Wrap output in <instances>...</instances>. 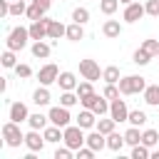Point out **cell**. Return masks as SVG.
Returning <instances> with one entry per match:
<instances>
[{
  "mask_svg": "<svg viewBox=\"0 0 159 159\" xmlns=\"http://www.w3.org/2000/svg\"><path fill=\"white\" fill-rule=\"evenodd\" d=\"M2 139H5L7 147H20V144H25V134L20 132V124L12 122V119L2 124Z\"/></svg>",
  "mask_w": 159,
  "mask_h": 159,
  "instance_id": "cell-1",
  "label": "cell"
},
{
  "mask_svg": "<svg viewBox=\"0 0 159 159\" xmlns=\"http://www.w3.org/2000/svg\"><path fill=\"white\" fill-rule=\"evenodd\" d=\"M65 144L70 147V149H80V147H84L87 144V137H84V129L80 127V124H70V127H65Z\"/></svg>",
  "mask_w": 159,
  "mask_h": 159,
  "instance_id": "cell-2",
  "label": "cell"
},
{
  "mask_svg": "<svg viewBox=\"0 0 159 159\" xmlns=\"http://www.w3.org/2000/svg\"><path fill=\"white\" fill-rule=\"evenodd\" d=\"M27 40H30V30L27 27H12L10 30V35H7V50H22L25 45H27Z\"/></svg>",
  "mask_w": 159,
  "mask_h": 159,
  "instance_id": "cell-3",
  "label": "cell"
},
{
  "mask_svg": "<svg viewBox=\"0 0 159 159\" xmlns=\"http://www.w3.org/2000/svg\"><path fill=\"white\" fill-rule=\"evenodd\" d=\"M80 102H82V107L92 109L97 117H102V114L109 112V102H107L104 94H89V97H84V99H80Z\"/></svg>",
  "mask_w": 159,
  "mask_h": 159,
  "instance_id": "cell-4",
  "label": "cell"
},
{
  "mask_svg": "<svg viewBox=\"0 0 159 159\" xmlns=\"http://www.w3.org/2000/svg\"><path fill=\"white\" fill-rule=\"evenodd\" d=\"M67 109H70V107H62V104H60V107H50V112H47L50 124H57V127H62V129L70 127V119H72V117H70Z\"/></svg>",
  "mask_w": 159,
  "mask_h": 159,
  "instance_id": "cell-5",
  "label": "cell"
},
{
  "mask_svg": "<svg viewBox=\"0 0 159 159\" xmlns=\"http://www.w3.org/2000/svg\"><path fill=\"white\" fill-rule=\"evenodd\" d=\"M80 75L84 80H89V82H97L102 77V70H99V65L94 60H80Z\"/></svg>",
  "mask_w": 159,
  "mask_h": 159,
  "instance_id": "cell-6",
  "label": "cell"
},
{
  "mask_svg": "<svg viewBox=\"0 0 159 159\" xmlns=\"http://www.w3.org/2000/svg\"><path fill=\"white\" fill-rule=\"evenodd\" d=\"M109 117L119 124V122H127V117H129V109H127V104H124V99H112L109 102Z\"/></svg>",
  "mask_w": 159,
  "mask_h": 159,
  "instance_id": "cell-7",
  "label": "cell"
},
{
  "mask_svg": "<svg viewBox=\"0 0 159 159\" xmlns=\"http://www.w3.org/2000/svg\"><path fill=\"white\" fill-rule=\"evenodd\" d=\"M57 77H60V70H57V65H45V67H40V72H37V80H40V84H45V87H50L52 82H57Z\"/></svg>",
  "mask_w": 159,
  "mask_h": 159,
  "instance_id": "cell-8",
  "label": "cell"
},
{
  "mask_svg": "<svg viewBox=\"0 0 159 159\" xmlns=\"http://www.w3.org/2000/svg\"><path fill=\"white\" fill-rule=\"evenodd\" d=\"M45 134H40V129H30L27 134H25V147L30 149V152H42V147H45Z\"/></svg>",
  "mask_w": 159,
  "mask_h": 159,
  "instance_id": "cell-9",
  "label": "cell"
},
{
  "mask_svg": "<svg viewBox=\"0 0 159 159\" xmlns=\"http://www.w3.org/2000/svg\"><path fill=\"white\" fill-rule=\"evenodd\" d=\"M27 30H30V40H45L47 37V17L32 20Z\"/></svg>",
  "mask_w": 159,
  "mask_h": 159,
  "instance_id": "cell-10",
  "label": "cell"
},
{
  "mask_svg": "<svg viewBox=\"0 0 159 159\" xmlns=\"http://www.w3.org/2000/svg\"><path fill=\"white\" fill-rule=\"evenodd\" d=\"M144 15H147V10H144L142 2H129V5L124 7V20H127V22H137V20H142Z\"/></svg>",
  "mask_w": 159,
  "mask_h": 159,
  "instance_id": "cell-11",
  "label": "cell"
},
{
  "mask_svg": "<svg viewBox=\"0 0 159 159\" xmlns=\"http://www.w3.org/2000/svg\"><path fill=\"white\" fill-rule=\"evenodd\" d=\"M10 119H12V122H17V124L27 122V119H30L27 107H25L22 102H12V104H10Z\"/></svg>",
  "mask_w": 159,
  "mask_h": 159,
  "instance_id": "cell-12",
  "label": "cell"
},
{
  "mask_svg": "<svg viewBox=\"0 0 159 159\" xmlns=\"http://www.w3.org/2000/svg\"><path fill=\"white\" fill-rule=\"evenodd\" d=\"M67 35V27L60 22V20H47V37L52 40V42H57L60 37H65Z\"/></svg>",
  "mask_w": 159,
  "mask_h": 159,
  "instance_id": "cell-13",
  "label": "cell"
},
{
  "mask_svg": "<svg viewBox=\"0 0 159 159\" xmlns=\"http://www.w3.org/2000/svg\"><path fill=\"white\" fill-rule=\"evenodd\" d=\"M87 147H92L94 152H102V149L107 147V134H102L99 129L89 132V134H87Z\"/></svg>",
  "mask_w": 159,
  "mask_h": 159,
  "instance_id": "cell-14",
  "label": "cell"
},
{
  "mask_svg": "<svg viewBox=\"0 0 159 159\" xmlns=\"http://www.w3.org/2000/svg\"><path fill=\"white\" fill-rule=\"evenodd\" d=\"M94 117H97V114H94L92 109L84 107V109L77 114V124H80L82 129H92V127H97V119H94Z\"/></svg>",
  "mask_w": 159,
  "mask_h": 159,
  "instance_id": "cell-15",
  "label": "cell"
},
{
  "mask_svg": "<svg viewBox=\"0 0 159 159\" xmlns=\"http://www.w3.org/2000/svg\"><path fill=\"white\" fill-rule=\"evenodd\" d=\"M42 134H45V139H47V142H52V144L65 142V129H62V127H57V124L45 127V129H42Z\"/></svg>",
  "mask_w": 159,
  "mask_h": 159,
  "instance_id": "cell-16",
  "label": "cell"
},
{
  "mask_svg": "<svg viewBox=\"0 0 159 159\" xmlns=\"http://www.w3.org/2000/svg\"><path fill=\"white\" fill-rule=\"evenodd\" d=\"M57 84H60V89L62 92H67V89H77V77L72 75V72H60V77H57Z\"/></svg>",
  "mask_w": 159,
  "mask_h": 159,
  "instance_id": "cell-17",
  "label": "cell"
},
{
  "mask_svg": "<svg viewBox=\"0 0 159 159\" xmlns=\"http://www.w3.org/2000/svg\"><path fill=\"white\" fill-rule=\"evenodd\" d=\"M102 35L109 37V40L119 37V35H122V25H119V20H107V22L102 25Z\"/></svg>",
  "mask_w": 159,
  "mask_h": 159,
  "instance_id": "cell-18",
  "label": "cell"
},
{
  "mask_svg": "<svg viewBox=\"0 0 159 159\" xmlns=\"http://www.w3.org/2000/svg\"><path fill=\"white\" fill-rule=\"evenodd\" d=\"M124 144H127V142H124V134H117V132H109V134H107V149L122 152Z\"/></svg>",
  "mask_w": 159,
  "mask_h": 159,
  "instance_id": "cell-19",
  "label": "cell"
},
{
  "mask_svg": "<svg viewBox=\"0 0 159 159\" xmlns=\"http://www.w3.org/2000/svg\"><path fill=\"white\" fill-rule=\"evenodd\" d=\"M142 94H144V102L149 107H159V84H149Z\"/></svg>",
  "mask_w": 159,
  "mask_h": 159,
  "instance_id": "cell-20",
  "label": "cell"
},
{
  "mask_svg": "<svg viewBox=\"0 0 159 159\" xmlns=\"http://www.w3.org/2000/svg\"><path fill=\"white\" fill-rule=\"evenodd\" d=\"M102 80L107 82V84H117L122 77H119V67L117 65H109V67H104L102 70Z\"/></svg>",
  "mask_w": 159,
  "mask_h": 159,
  "instance_id": "cell-21",
  "label": "cell"
},
{
  "mask_svg": "<svg viewBox=\"0 0 159 159\" xmlns=\"http://www.w3.org/2000/svg\"><path fill=\"white\" fill-rule=\"evenodd\" d=\"M32 102L37 104V107H47L50 104V92H47V87L42 84V87H37L35 92H32Z\"/></svg>",
  "mask_w": 159,
  "mask_h": 159,
  "instance_id": "cell-22",
  "label": "cell"
},
{
  "mask_svg": "<svg viewBox=\"0 0 159 159\" xmlns=\"http://www.w3.org/2000/svg\"><path fill=\"white\" fill-rule=\"evenodd\" d=\"M67 40H72V42H80L82 37H84V27L80 25V22H72V25H67V35H65Z\"/></svg>",
  "mask_w": 159,
  "mask_h": 159,
  "instance_id": "cell-23",
  "label": "cell"
},
{
  "mask_svg": "<svg viewBox=\"0 0 159 159\" xmlns=\"http://www.w3.org/2000/svg\"><path fill=\"white\" fill-rule=\"evenodd\" d=\"M32 55H35V57H40V60L50 57V45H47V42H42V40H35V42H32Z\"/></svg>",
  "mask_w": 159,
  "mask_h": 159,
  "instance_id": "cell-24",
  "label": "cell"
},
{
  "mask_svg": "<svg viewBox=\"0 0 159 159\" xmlns=\"http://www.w3.org/2000/svg\"><path fill=\"white\" fill-rule=\"evenodd\" d=\"M47 122H50V117H45V114H40V112L30 114V119H27V124H30L32 129H45V127H47Z\"/></svg>",
  "mask_w": 159,
  "mask_h": 159,
  "instance_id": "cell-25",
  "label": "cell"
},
{
  "mask_svg": "<svg viewBox=\"0 0 159 159\" xmlns=\"http://www.w3.org/2000/svg\"><path fill=\"white\" fill-rule=\"evenodd\" d=\"M142 144H147L149 149L157 147V144H159V132H157V129H144V132H142Z\"/></svg>",
  "mask_w": 159,
  "mask_h": 159,
  "instance_id": "cell-26",
  "label": "cell"
},
{
  "mask_svg": "<svg viewBox=\"0 0 159 159\" xmlns=\"http://www.w3.org/2000/svg\"><path fill=\"white\" fill-rule=\"evenodd\" d=\"M127 122H129L132 127H142V124H147V114H144L142 109H132L129 117H127Z\"/></svg>",
  "mask_w": 159,
  "mask_h": 159,
  "instance_id": "cell-27",
  "label": "cell"
},
{
  "mask_svg": "<svg viewBox=\"0 0 159 159\" xmlns=\"http://www.w3.org/2000/svg\"><path fill=\"white\" fill-rule=\"evenodd\" d=\"M77 102H80V97H77L75 89H67V92H62V97H60V104H62V107H75Z\"/></svg>",
  "mask_w": 159,
  "mask_h": 159,
  "instance_id": "cell-28",
  "label": "cell"
},
{
  "mask_svg": "<svg viewBox=\"0 0 159 159\" xmlns=\"http://www.w3.org/2000/svg\"><path fill=\"white\" fill-rule=\"evenodd\" d=\"M124 142L132 144V147L139 144V142H142V132H139V127H129V129L124 132Z\"/></svg>",
  "mask_w": 159,
  "mask_h": 159,
  "instance_id": "cell-29",
  "label": "cell"
},
{
  "mask_svg": "<svg viewBox=\"0 0 159 159\" xmlns=\"http://www.w3.org/2000/svg\"><path fill=\"white\" fill-rule=\"evenodd\" d=\"M72 22H80V25L89 22V10L87 7H75L72 10Z\"/></svg>",
  "mask_w": 159,
  "mask_h": 159,
  "instance_id": "cell-30",
  "label": "cell"
},
{
  "mask_svg": "<svg viewBox=\"0 0 159 159\" xmlns=\"http://www.w3.org/2000/svg\"><path fill=\"white\" fill-rule=\"evenodd\" d=\"M147 157H152V152H149V147L147 144H134L132 147V159H147Z\"/></svg>",
  "mask_w": 159,
  "mask_h": 159,
  "instance_id": "cell-31",
  "label": "cell"
},
{
  "mask_svg": "<svg viewBox=\"0 0 159 159\" xmlns=\"http://www.w3.org/2000/svg\"><path fill=\"white\" fill-rule=\"evenodd\" d=\"M149 60H152V55H149L144 47H139V50L132 55V62H134V65H149Z\"/></svg>",
  "mask_w": 159,
  "mask_h": 159,
  "instance_id": "cell-32",
  "label": "cell"
},
{
  "mask_svg": "<svg viewBox=\"0 0 159 159\" xmlns=\"http://www.w3.org/2000/svg\"><path fill=\"white\" fill-rule=\"evenodd\" d=\"M75 92H77V97H80V99H84V97H89V94H94V89H92V82H89V80H84V82H80Z\"/></svg>",
  "mask_w": 159,
  "mask_h": 159,
  "instance_id": "cell-33",
  "label": "cell"
},
{
  "mask_svg": "<svg viewBox=\"0 0 159 159\" xmlns=\"http://www.w3.org/2000/svg\"><path fill=\"white\" fill-rule=\"evenodd\" d=\"M45 12H47V10H42L37 2H32V5H27V12H25V15H27L30 20H40V17H45Z\"/></svg>",
  "mask_w": 159,
  "mask_h": 159,
  "instance_id": "cell-34",
  "label": "cell"
},
{
  "mask_svg": "<svg viewBox=\"0 0 159 159\" xmlns=\"http://www.w3.org/2000/svg\"><path fill=\"white\" fill-rule=\"evenodd\" d=\"M144 89H147V80H144L142 75H132V94L144 92Z\"/></svg>",
  "mask_w": 159,
  "mask_h": 159,
  "instance_id": "cell-35",
  "label": "cell"
},
{
  "mask_svg": "<svg viewBox=\"0 0 159 159\" xmlns=\"http://www.w3.org/2000/svg\"><path fill=\"white\" fill-rule=\"evenodd\" d=\"M114 119L112 117H107V119H97V129L102 132V134H109V132H114Z\"/></svg>",
  "mask_w": 159,
  "mask_h": 159,
  "instance_id": "cell-36",
  "label": "cell"
},
{
  "mask_svg": "<svg viewBox=\"0 0 159 159\" xmlns=\"http://www.w3.org/2000/svg\"><path fill=\"white\" fill-rule=\"evenodd\" d=\"M117 7H119V0H99V10H102L104 15L117 12Z\"/></svg>",
  "mask_w": 159,
  "mask_h": 159,
  "instance_id": "cell-37",
  "label": "cell"
},
{
  "mask_svg": "<svg viewBox=\"0 0 159 159\" xmlns=\"http://www.w3.org/2000/svg\"><path fill=\"white\" fill-rule=\"evenodd\" d=\"M0 62H2V67H15L17 65V60H15V50H5L2 52V57H0Z\"/></svg>",
  "mask_w": 159,
  "mask_h": 159,
  "instance_id": "cell-38",
  "label": "cell"
},
{
  "mask_svg": "<svg viewBox=\"0 0 159 159\" xmlns=\"http://www.w3.org/2000/svg\"><path fill=\"white\" fill-rule=\"evenodd\" d=\"M142 47H144L152 57H157V55H159V40H144V42H142Z\"/></svg>",
  "mask_w": 159,
  "mask_h": 159,
  "instance_id": "cell-39",
  "label": "cell"
},
{
  "mask_svg": "<svg viewBox=\"0 0 159 159\" xmlns=\"http://www.w3.org/2000/svg\"><path fill=\"white\" fill-rule=\"evenodd\" d=\"M102 94H104V97H107V99H109V102H112V99H117V97H119V94H122V92H119V84H107V87H104V92H102Z\"/></svg>",
  "mask_w": 159,
  "mask_h": 159,
  "instance_id": "cell-40",
  "label": "cell"
},
{
  "mask_svg": "<svg viewBox=\"0 0 159 159\" xmlns=\"http://www.w3.org/2000/svg\"><path fill=\"white\" fill-rule=\"evenodd\" d=\"M144 10H147V15H152V17H159V0H147Z\"/></svg>",
  "mask_w": 159,
  "mask_h": 159,
  "instance_id": "cell-41",
  "label": "cell"
},
{
  "mask_svg": "<svg viewBox=\"0 0 159 159\" xmlns=\"http://www.w3.org/2000/svg\"><path fill=\"white\" fill-rule=\"evenodd\" d=\"M72 152H75V149H70L67 144H65V147H57V152H55V159H70V157H72Z\"/></svg>",
  "mask_w": 159,
  "mask_h": 159,
  "instance_id": "cell-42",
  "label": "cell"
},
{
  "mask_svg": "<svg viewBox=\"0 0 159 159\" xmlns=\"http://www.w3.org/2000/svg\"><path fill=\"white\" fill-rule=\"evenodd\" d=\"M77 159H94V149L92 147H80L77 149Z\"/></svg>",
  "mask_w": 159,
  "mask_h": 159,
  "instance_id": "cell-43",
  "label": "cell"
},
{
  "mask_svg": "<svg viewBox=\"0 0 159 159\" xmlns=\"http://www.w3.org/2000/svg\"><path fill=\"white\" fill-rule=\"evenodd\" d=\"M15 72H17V77H30L32 75V70H30V65H15Z\"/></svg>",
  "mask_w": 159,
  "mask_h": 159,
  "instance_id": "cell-44",
  "label": "cell"
},
{
  "mask_svg": "<svg viewBox=\"0 0 159 159\" xmlns=\"http://www.w3.org/2000/svg\"><path fill=\"white\" fill-rule=\"evenodd\" d=\"M10 2L12 0H0V17H7L10 15Z\"/></svg>",
  "mask_w": 159,
  "mask_h": 159,
  "instance_id": "cell-45",
  "label": "cell"
},
{
  "mask_svg": "<svg viewBox=\"0 0 159 159\" xmlns=\"http://www.w3.org/2000/svg\"><path fill=\"white\" fill-rule=\"evenodd\" d=\"M32 2H37L42 10H50V2H52V0H32Z\"/></svg>",
  "mask_w": 159,
  "mask_h": 159,
  "instance_id": "cell-46",
  "label": "cell"
},
{
  "mask_svg": "<svg viewBox=\"0 0 159 159\" xmlns=\"http://www.w3.org/2000/svg\"><path fill=\"white\" fill-rule=\"evenodd\" d=\"M152 159H159V152H154V154H152Z\"/></svg>",
  "mask_w": 159,
  "mask_h": 159,
  "instance_id": "cell-47",
  "label": "cell"
},
{
  "mask_svg": "<svg viewBox=\"0 0 159 159\" xmlns=\"http://www.w3.org/2000/svg\"><path fill=\"white\" fill-rule=\"evenodd\" d=\"M119 2H124V5H129V2H134V0H119Z\"/></svg>",
  "mask_w": 159,
  "mask_h": 159,
  "instance_id": "cell-48",
  "label": "cell"
},
{
  "mask_svg": "<svg viewBox=\"0 0 159 159\" xmlns=\"http://www.w3.org/2000/svg\"><path fill=\"white\" fill-rule=\"evenodd\" d=\"M157 57H159V55H157Z\"/></svg>",
  "mask_w": 159,
  "mask_h": 159,
  "instance_id": "cell-49",
  "label": "cell"
}]
</instances>
